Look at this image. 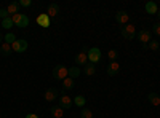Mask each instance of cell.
<instances>
[{"mask_svg":"<svg viewBox=\"0 0 160 118\" xmlns=\"http://www.w3.org/2000/svg\"><path fill=\"white\" fill-rule=\"evenodd\" d=\"M53 77H55L56 80L62 82L64 78L69 77V69L66 67V65H62V64H58V65H55V69H53Z\"/></svg>","mask_w":160,"mask_h":118,"instance_id":"1","label":"cell"},{"mask_svg":"<svg viewBox=\"0 0 160 118\" xmlns=\"http://www.w3.org/2000/svg\"><path fill=\"white\" fill-rule=\"evenodd\" d=\"M120 34H122V37L127 38V40H133V38L136 37V27L133 24H125L120 27Z\"/></svg>","mask_w":160,"mask_h":118,"instance_id":"2","label":"cell"},{"mask_svg":"<svg viewBox=\"0 0 160 118\" xmlns=\"http://www.w3.org/2000/svg\"><path fill=\"white\" fill-rule=\"evenodd\" d=\"M11 19H13V24L18 26V27H21V29H24V27L29 26V16L24 15V13H18V15L11 16Z\"/></svg>","mask_w":160,"mask_h":118,"instance_id":"3","label":"cell"},{"mask_svg":"<svg viewBox=\"0 0 160 118\" xmlns=\"http://www.w3.org/2000/svg\"><path fill=\"white\" fill-rule=\"evenodd\" d=\"M101 61V50L93 46V48H88V62L91 64H96Z\"/></svg>","mask_w":160,"mask_h":118,"instance_id":"4","label":"cell"},{"mask_svg":"<svg viewBox=\"0 0 160 118\" xmlns=\"http://www.w3.org/2000/svg\"><path fill=\"white\" fill-rule=\"evenodd\" d=\"M28 46H29V43H28L26 38H18V40L11 45L13 51H16V53H24V51L28 50Z\"/></svg>","mask_w":160,"mask_h":118,"instance_id":"5","label":"cell"},{"mask_svg":"<svg viewBox=\"0 0 160 118\" xmlns=\"http://www.w3.org/2000/svg\"><path fill=\"white\" fill-rule=\"evenodd\" d=\"M58 106H59L61 109H64V110H66V109L69 110V109L74 106V99H71L68 94H61L59 99H58Z\"/></svg>","mask_w":160,"mask_h":118,"instance_id":"6","label":"cell"},{"mask_svg":"<svg viewBox=\"0 0 160 118\" xmlns=\"http://www.w3.org/2000/svg\"><path fill=\"white\" fill-rule=\"evenodd\" d=\"M75 64L83 65V67L88 64V48H82V51L75 56Z\"/></svg>","mask_w":160,"mask_h":118,"instance_id":"7","label":"cell"},{"mask_svg":"<svg viewBox=\"0 0 160 118\" xmlns=\"http://www.w3.org/2000/svg\"><path fill=\"white\" fill-rule=\"evenodd\" d=\"M136 37H138V40L144 45V46H148V43L152 40V34L149 32V31H146V29H142V31H139L138 34H136Z\"/></svg>","mask_w":160,"mask_h":118,"instance_id":"8","label":"cell"},{"mask_svg":"<svg viewBox=\"0 0 160 118\" xmlns=\"http://www.w3.org/2000/svg\"><path fill=\"white\" fill-rule=\"evenodd\" d=\"M37 24L42 26L43 29H47V27H50V26H51V18L47 15V13H42V15L37 16Z\"/></svg>","mask_w":160,"mask_h":118,"instance_id":"9","label":"cell"},{"mask_svg":"<svg viewBox=\"0 0 160 118\" xmlns=\"http://www.w3.org/2000/svg\"><path fill=\"white\" fill-rule=\"evenodd\" d=\"M118 70H120V64L117 61H111L108 64V69H106V72H108L109 77H115L118 73Z\"/></svg>","mask_w":160,"mask_h":118,"instance_id":"10","label":"cell"},{"mask_svg":"<svg viewBox=\"0 0 160 118\" xmlns=\"http://www.w3.org/2000/svg\"><path fill=\"white\" fill-rule=\"evenodd\" d=\"M58 97H59V93H58V89H56V88H48V89L45 91V101H48V102H55Z\"/></svg>","mask_w":160,"mask_h":118,"instance_id":"11","label":"cell"},{"mask_svg":"<svg viewBox=\"0 0 160 118\" xmlns=\"http://www.w3.org/2000/svg\"><path fill=\"white\" fill-rule=\"evenodd\" d=\"M115 21L118 22V24H128V21H130V15L127 11H118L117 15H115Z\"/></svg>","mask_w":160,"mask_h":118,"instance_id":"12","label":"cell"},{"mask_svg":"<svg viewBox=\"0 0 160 118\" xmlns=\"http://www.w3.org/2000/svg\"><path fill=\"white\" fill-rule=\"evenodd\" d=\"M19 8H21L19 2H11V3H8L7 11H8L10 16H15V15H18V13H19Z\"/></svg>","mask_w":160,"mask_h":118,"instance_id":"13","label":"cell"},{"mask_svg":"<svg viewBox=\"0 0 160 118\" xmlns=\"http://www.w3.org/2000/svg\"><path fill=\"white\" fill-rule=\"evenodd\" d=\"M144 10H146V13H148V15H157V11H158V7H157V3H155V2H152V0H149V2L144 5Z\"/></svg>","mask_w":160,"mask_h":118,"instance_id":"14","label":"cell"},{"mask_svg":"<svg viewBox=\"0 0 160 118\" xmlns=\"http://www.w3.org/2000/svg\"><path fill=\"white\" fill-rule=\"evenodd\" d=\"M47 15H48L50 18L58 16V15H59V5H58V3H50L48 8H47Z\"/></svg>","mask_w":160,"mask_h":118,"instance_id":"15","label":"cell"},{"mask_svg":"<svg viewBox=\"0 0 160 118\" xmlns=\"http://www.w3.org/2000/svg\"><path fill=\"white\" fill-rule=\"evenodd\" d=\"M50 112H51V115L55 116V118H62L64 116V109H61L59 106H53L50 109Z\"/></svg>","mask_w":160,"mask_h":118,"instance_id":"16","label":"cell"},{"mask_svg":"<svg viewBox=\"0 0 160 118\" xmlns=\"http://www.w3.org/2000/svg\"><path fill=\"white\" fill-rule=\"evenodd\" d=\"M11 51H13L11 45L3 42V43H2V46H0V54H2V56H10V54H11Z\"/></svg>","mask_w":160,"mask_h":118,"instance_id":"17","label":"cell"},{"mask_svg":"<svg viewBox=\"0 0 160 118\" xmlns=\"http://www.w3.org/2000/svg\"><path fill=\"white\" fill-rule=\"evenodd\" d=\"M83 72H85V75H88V77H93L96 73V67H95V64H91V62H88L85 67H83Z\"/></svg>","mask_w":160,"mask_h":118,"instance_id":"18","label":"cell"},{"mask_svg":"<svg viewBox=\"0 0 160 118\" xmlns=\"http://www.w3.org/2000/svg\"><path fill=\"white\" fill-rule=\"evenodd\" d=\"M148 99H149V102L152 104V106H155V107L160 106V96H158L157 93H149Z\"/></svg>","mask_w":160,"mask_h":118,"instance_id":"19","label":"cell"},{"mask_svg":"<svg viewBox=\"0 0 160 118\" xmlns=\"http://www.w3.org/2000/svg\"><path fill=\"white\" fill-rule=\"evenodd\" d=\"M87 104V99H85V96H75L74 97V106H77V107H83Z\"/></svg>","mask_w":160,"mask_h":118,"instance_id":"20","label":"cell"},{"mask_svg":"<svg viewBox=\"0 0 160 118\" xmlns=\"http://www.w3.org/2000/svg\"><path fill=\"white\" fill-rule=\"evenodd\" d=\"M16 40H18V38H16V35L13 34V32H8V34L3 37V42H5V43H10V45H13Z\"/></svg>","mask_w":160,"mask_h":118,"instance_id":"21","label":"cell"},{"mask_svg":"<svg viewBox=\"0 0 160 118\" xmlns=\"http://www.w3.org/2000/svg\"><path fill=\"white\" fill-rule=\"evenodd\" d=\"M74 85H75V82H74V78H71V77H68V78H64V80H62V86L66 89H72Z\"/></svg>","mask_w":160,"mask_h":118,"instance_id":"22","label":"cell"},{"mask_svg":"<svg viewBox=\"0 0 160 118\" xmlns=\"http://www.w3.org/2000/svg\"><path fill=\"white\" fill-rule=\"evenodd\" d=\"M69 77H71V78H77V77H80V67H78V65L69 67Z\"/></svg>","mask_w":160,"mask_h":118,"instance_id":"23","label":"cell"},{"mask_svg":"<svg viewBox=\"0 0 160 118\" xmlns=\"http://www.w3.org/2000/svg\"><path fill=\"white\" fill-rule=\"evenodd\" d=\"M2 26H3V29H7V31H10L13 26V19H11V16H8V18H5V19H2Z\"/></svg>","mask_w":160,"mask_h":118,"instance_id":"24","label":"cell"},{"mask_svg":"<svg viewBox=\"0 0 160 118\" xmlns=\"http://www.w3.org/2000/svg\"><path fill=\"white\" fill-rule=\"evenodd\" d=\"M148 48H149L151 51H157V50L160 48V43H158L157 40H154V38H152V40L148 43Z\"/></svg>","mask_w":160,"mask_h":118,"instance_id":"25","label":"cell"},{"mask_svg":"<svg viewBox=\"0 0 160 118\" xmlns=\"http://www.w3.org/2000/svg\"><path fill=\"white\" fill-rule=\"evenodd\" d=\"M80 118H93V112L90 109H83L80 112Z\"/></svg>","mask_w":160,"mask_h":118,"instance_id":"26","label":"cell"},{"mask_svg":"<svg viewBox=\"0 0 160 118\" xmlns=\"http://www.w3.org/2000/svg\"><path fill=\"white\" fill-rule=\"evenodd\" d=\"M117 56H118V53H117L115 50H109V51H108V58H109L111 61H115Z\"/></svg>","mask_w":160,"mask_h":118,"instance_id":"27","label":"cell"},{"mask_svg":"<svg viewBox=\"0 0 160 118\" xmlns=\"http://www.w3.org/2000/svg\"><path fill=\"white\" fill-rule=\"evenodd\" d=\"M152 32H154L157 37H160V22H155V24L152 26Z\"/></svg>","mask_w":160,"mask_h":118,"instance_id":"28","label":"cell"},{"mask_svg":"<svg viewBox=\"0 0 160 118\" xmlns=\"http://www.w3.org/2000/svg\"><path fill=\"white\" fill-rule=\"evenodd\" d=\"M10 15H8V11H7V8H0V19H5V18H8Z\"/></svg>","mask_w":160,"mask_h":118,"instance_id":"29","label":"cell"},{"mask_svg":"<svg viewBox=\"0 0 160 118\" xmlns=\"http://www.w3.org/2000/svg\"><path fill=\"white\" fill-rule=\"evenodd\" d=\"M19 5H21V7H26V8H29V7L32 5V0H21Z\"/></svg>","mask_w":160,"mask_h":118,"instance_id":"30","label":"cell"},{"mask_svg":"<svg viewBox=\"0 0 160 118\" xmlns=\"http://www.w3.org/2000/svg\"><path fill=\"white\" fill-rule=\"evenodd\" d=\"M26 118H38V115H35V113H29V115H26Z\"/></svg>","mask_w":160,"mask_h":118,"instance_id":"31","label":"cell"},{"mask_svg":"<svg viewBox=\"0 0 160 118\" xmlns=\"http://www.w3.org/2000/svg\"><path fill=\"white\" fill-rule=\"evenodd\" d=\"M3 37H5V35L2 34V31H0V43H3Z\"/></svg>","mask_w":160,"mask_h":118,"instance_id":"32","label":"cell"},{"mask_svg":"<svg viewBox=\"0 0 160 118\" xmlns=\"http://www.w3.org/2000/svg\"><path fill=\"white\" fill-rule=\"evenodd\" d=\"M157 18H158V22H160V8H158V11H157Z\"/></svg>","mask_w":160,"mask_h":118,"instance_id":"33","label":"cell"}]
</instances>
